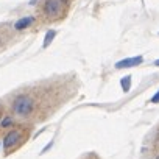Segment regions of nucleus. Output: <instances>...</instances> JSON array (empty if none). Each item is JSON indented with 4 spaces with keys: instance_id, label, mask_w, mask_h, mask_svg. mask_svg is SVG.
I'll return each instance as SVG.
<instances>
[{
    "instance_id": "6e6552de",
    "label": "nucleus",
    "mask_w": 159,
    "mask_h": 159,
    "mask_svg": "<svg viewBox=\"0 0 159 159\" xmlns=\"http://www.w3.org/2000/svg\"><path fill=\"white\" fill-rule=\"evenodd\" d=\"M10 125H13V117H10V116L3 117V120L0 122V126H2V128H7V126H10Z\"/></svg>"
},
{
    "instance_id": "0eeeda50",
    "label": "nucleus",
    "mask_w": 159,
    "mask_h": 159,
    "mask_svg": "<svg viewBox=\"0 0 159 159\" xmlns=\"http://www.w3.org/2000/svg\"><path fill=\"white\" fill-rule=\"evenodd\" d=\"M56 36V31L55 30H50V31H47L45 33V38H44V48L45 47H48V44L53 41V38Z\"/></svg>"
},
{
    "instance_id": "9b49d317",
    "label": "nucleus",
    "mask_w": 159,
    "mask_h": 159,
    "mask_svg": "<svg viewBox=\"0 0 159 159\" xmlns=\"http://www.w3.org/2000/svg\"><path fill=\"white\" fill-rule=\"evenodd\" d=\"M156 159H159V154H157V156H156Z\"/></svg>"
},
{
    "instance_id": "f257e3e1",
    "label": "nucleus",
    "mask_w": 159,
    "mask_h": 159,
    "mask_svg": "<svg viewBox=\"0 0 159 159\" xmlns=\"http://www.w3.org/2000/svg\"><path fill=\"white\" fill-rule=\"evenodd\" d=\"M33 109H34V100L28 95H19L13 102V111L20 117L30 116L33 112Z\"/></svg>"
},
{
    "instance_id": "9d476101",
    "label": "nucleus",
    "mask_w": 159,
    "mask_h": 159,
    "mask_svg": "<svg viewBox=\"0 0 159 159\" xmlns=\"http://www.w3.org/2000/svg\"><path fill=\"white\" fill-rule=\"evenodd\" d=\"M154 66H156V67H159V59H156V61H154Z\"/></svg>"
},
{
    "instance_id": "423d86ee",
    "label": "nucleus",
    "mask_w": 159,
    "mask_h": 159,
    "mask_svg": "<svg viewBox=\"0 0 159 159\" xmlns=\"http://www.w3.org/2000/svg\"><path fill=\"white\" fill-rule=\"evenodd\" d=\"M120 86H122L123 92H128V91L131 89V76H129V75H128V76H123V78L120 80Z\"/></svg>"
},
{
    "instance_id": "7ed1b4c3",
    "label": "nucleus",
    "mask_w": 159,
    "mask_h": 159,
    "mask_svg": "<svg viewBox=\"0 0 159 159\" xmlns=\"http://www.w3.org/2000/svg\"><path fill=\"white\" fill-rule=\"evenodd\" d=\"M143 62V56H133V58H125L119 62H116V69H129V67H136L139 64Z\"/></svg>"
},
{
    "instance_id": "f03ea898",
    "label": "nucleus",
    "mask_w": 159,
    "mask_h": 159,
    "mask_svg": "<svg viewBox=\"0 0 159 159\" xmlns=\"http://www.w3.org/2000/svg\"><path fill=\"white\" fill-rule=\"evenodd\" d=\"M64 0H45L44 5V14L47 17H59L62 14Z\"/></svg>"
},
{
    "instance_id": "20e7f679",
    "label": "nucleus",
    "mask_w": 159,
    "mask_h": 159,
    "mask_svg": "<svg viewBox=\"0 0 159 159\" xmlns=\"http://www.w3.org/2000/svg\"><path fill=\"white\" fill-rule=\"evenodd\" d=\"M19 139H20V133H19L17 129L10 131V133L5 136V139H3V147H5V150H10Z\"/></svg>"
},
{
    "instance_id": "39448f33",
    "label": "nucleus",
    "mask_w": 159,
    "mask_h": 159,
    "mask_svg": "<svg viewBox=\"0 0 159 159\" xmlns=\"http://www.w3.org/2000/svg\"><path fill=\"white\" fill-rule=\"evenodd\" d=\"M34 22V17L33 16H25V17H20L16 24H14V30H17V31H22V30H25V28H28L31 24Z\"/></svg>"
},
{
    "instance_id": "1a4fd4ad",
    "label": "nucleus",
    "mask_w": 159,
    "mask_h": 159,
    "mask_svg": "<svg viewBox=\"0 0 159 159\" xmlns=\"http://www.w3.org/2000/svg\"><path fill=\"white\" fill-rule=\"evenodd\" d=\"M150 103H159V91L151 97V100H150Z\"/></svg>"
}]
</instances>
